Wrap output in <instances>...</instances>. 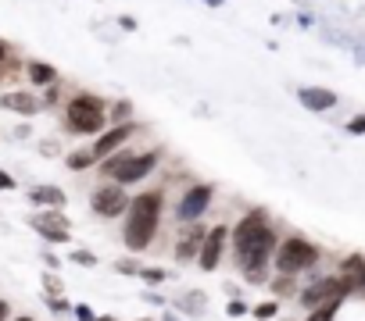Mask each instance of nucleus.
<instances>
[{"instance_id": "1", "label": "nucleus", "mask_w": 365, "mask_h": 321, "mask_svg": "<svg viewBox=\"0 0 365 321\" xmlns=\"http://www.w3.org/2000/svg\"><path fill=\"white\" fill-rule=\"evenodd\" d=\"M162 193L155 189V193H140V197L129 204V221H126V246L136 253V250H147L150 246V239H155V232H158V221H162Z\"/></svg>"}, {"instance_id": "2", "label": "nucleus", "mask_w": 365, "mask_h": 321, "mask_svg": "<svg viewBox=\"0 0 365 321\" xmlns=\"http://www.w3.org/2000/svg\"><path fill=\"white\" fill-rule=\"evenodd\" d=\"M158 165V154L155 150H147V154H108L104 157V179L118 182V186H129V182H140L143 175H150Z\"/></svg>"}, {"instance_id": "3", "label": "nucleus", "mask_w": 365, "mask_h": 321, "mask_svg": "<svg viewBox=\"0 0 365 321\" xmlns=\"http://www.w3.org/2000/svg\"><path fill=\"white\" fill-rule=\"evenodd\" d=\"M65 118H69V128H76V133H104V121H108V104L101 100V96L94 93H79L69 100L65 107Z\"/></svg>"}, {"instance_id": "4", "label": "nucleus", "mask_w": 365, "mask_h": 321, "mask_svg": "<svg viewBox=\"0 0 365 321\" xmlns=\"http://www.w3.org/2000/svg\"><path fill=\"white\" fill-rule=\"evenodd\" d=\"M315 257H319V250H315L308 239L290 236V239L280 243L276 253H272V261H276V271H280V275H297V271H304V268H312Z\"/></svg>"}, {"instance_id": "5", "label": "nucleus", "mask_w": 365, "mask_h": 321, "mask_svg": "<svg viewBox=\"0 0 365 321\" xmlns=\"http://www.w3.org/2000/svg\"><path fill=\"white\" fill-rule=\"evenodd\" d=\"M351 289H358L355 285V278L351 275H326V278H315L308 289H301V304L304 307H319V304H329V300H344Z\"/></svg>"}, {"instance_id": "6", "label": "nucleus", "mask_w": 365, "mask_h": 321, "mask_svg": "<svg viewBox=\"0 0 365 321\" xmlns=\"http://www.w3.org/2000/svg\"><path fill=\"white\" fill-rule=\"evenodd\" d=\"M276 253V232L272 229H265L248 250L240 253V261H243V271H248V282H262V268H265V261Z\"/></svg>"}, {"instance_id": "7", "label": "nucleus", "mask_w": 365, "mask_h": 321, "mask_svg": "<svg viewBox=\"0 0 365 321\" xmlns=\"http://www.w3.org/2000/svg\"><path fill=\"white\" fill-rule=\"evenodd\" d=\"M90 207H94L101 218H118V214H126V211H129V197L122 193L118 182H111V186H101V189L94 193Z\"/></svg>"}, {"instance_id": "8", "label": "nucleus", "mask_w": 365, "mask_h": 321, "mask_svg": "<svg viewBox=\"0 0 365 321\" xmlns=\"http://www.w3.org/2000/svg\"><path fill=\"white\" fill-rule=\"evenodd\" d=\"M226 239H229V232L222 229V225L208 229V236H204V243H201V253H197V264H201L204 271H215V268H219L222 250H226Z\"/></svg>"}, {"instance_id": "9", "label": "nucleus", "mask_w": 365, "mask_h": 321, "mask_svg": "<svg viewBox=\"0 0 365 321\" xmlns=\"http://www.w3.org/2000/svg\"><path fill=\"white\" fill-rule=\"evenodd\" d=\"M208 204H211V186H194V189H187L182 193V200H179V221H187V225H194L204 211H208Z\"/></svg>"}, {"instance_id": "10", "label": "nucleus", "mask_w": 365, "mask_h": 321, "mask_svg": "<svg viewBox=\"0 0 365 321\" xmlns=\"http://www.w3.org/2000/svg\"><path fill=\"white\" fill-rule=\"evenodd\" d=\"M269 229V221H265V211H251L248 218H240V225H236V232H233V243H236V253H243L248 250L262 232Z\"/></svg>"}, {"instance_id": "11", "label": "nucleus", "mask_w": 365, "mask_h": 321, "mask_svg": "<svg viewBox=\"0 0 365 321\" xmlns=\"http://www.w3.org/2000/svg\"><path fill=\"white\" fill-rule=\"evenodd\" d=\"M133 133H136V125H133V121H118V125H111L104 136H97V143H94V157H101V160H104L108 154H115L122 143H126Z\"/></svg>"}, {"instance_id": "12", "label": "nucleus", "mask_w": 365, "mask_h": 321, "mask_svg": "<svg viewBox=\"0 0 365 321\" xmlns=\"http://www.w3.org/2000/svg\"><path fill=\"white\" fill-rule=\"evenodd\" d=\"M33 229L40 236H47L50 243H65L69 239V218L61 211H47V214H36L33 218Z\"/></svg>"}, {"instance_id": "13", "label": "nucleus", "mask_w": 365, "mask_h": 321, "mask_svg": "<svg viewBox=\"0 0 365 321\" xmlns=\"http://www.w3.org/2000/svg\"><path fill=\"white\" fill-rule=\"evenodd\" d=\"M301 104L308 111H329V107H337V93L319 89V86H304L301 89Z\"/></svg>"}, {"instance_id": "14", "label": "nucleus", "mask_w": 365, "mask_h": 321, "mask_svg": "<svg viewBox=\"0 0 365 321\" xmlns=\"http://www.w3.org/2000/svg\"><path fill=\"white\" fill-rule=\"evenodd\" d=\"M0 107H8V111L29 118V114L40 111V100H36V96H29V93H4V96H0Z\"/></svg>"}, {"instance_id": "15", "label": "nucleus", "mask_w": 365, "mask_h": 321, "mask_svg": "<svg viewBox=\"0 0 365 321\" xmlns=\"http://www.w3.org/2000/svg\"><path fill=\"white\" fill-rule=\"evenodd\" d=\"M204 236H208V232H204L201 225L194 221V229H190L187 236H182V239H179V246H176V257H179V261H194V257L201 253V243H204Z\"/></svg>"}, {"instance_id": "16", "label": "nucleus", "mask_w": 365, "mask_h": 321, "mask_svg": "<svg viewBox=\"0 0 365 321\" xmlns=\"http://www.w3.org/2000/svg\"><path fill=\"white\" fill-rule=\"evenodd\" d=\"M29 200L43 204V207H61V204H65V193H61L57 186H36L33 193H29Z\"/></svg>"}, {"instance_id": "17", "label": "nucleus", "mask_w": 365, "mask_h": 321, "mask_svg": "<svg viewBox=\"0 0 365 321\" xmlns=\"http://www.w3.org/2000/svg\"><path fill=\"white\" fill-rule=\"evenodd\" d=\"M29 79H33L36 86H54L57 72L50 68V64H43V61H33V64H29Z\"/></svg>"}, {"instance_id": "18", "label": "nucleus", "mask_w": 365, "mask_h": 321, "mask_svg": "<svg viewBox=\"0 0 365 321\" xmlns=\"http://www.w3.org/2000/svg\"><path fill=\"white\" fill-rule=\"evenodd\" d=\"M90 165H94V150H76V154H69V168L72 172H86Z\"/></svg>"}, {"instance_id": "19", "label": "nucleus", "mask_w": 365, "mask_h": 321, "mask_svg": "<svg viewBox=\"0 0 365 321\" xmlns=\"http://www.w3.org/2000/svg\"><path fill=\"white\" fill-rule=\"evenodd\" d=\"M344 300H329V304H319L312 314H308V321H333V314H337V307H341Z\"/></svg>"}, {"instance_id": "20", "label": "nucleus", "mask_w": 365, "mask_h": 321, "mask_svg": "<svg viewBox=\"0 0 365 321\" xmlns=\"http://www.w3.org/2000/svg\"><path fill=\"white\" fill-rule=\"evenodd\" d=\"M140 275H143V282H147V285H162V282L169 278V271H165V268H140Z\"/></svg>"}, {"instance_id": "21", "label": "nucleus", "mask_w": 365, "mask_h": 321, "mask_svg": "<svg viewBox=\"0 0 365 321\" xmlns=\"http://www.w3.org/2000/svg\"><path fill=\"white\" fill-rule=\"evenodd\" d=\"M276 311H280V304H258V307H255V318H258V321H269Z\"/></svg>"}, {"instance_id": "22", "label": "nucleus", "mask_w": 365, "mask_h": 321, "mask_svg": "<svg viewBox=\"0 0 365 321\" xmlns=\"http://www.w3.org/2000/svg\"><path fill=\"white\" fill-rule=\"evenodd\" d=\"M72 261H76V264H97V257H94V253H83V250H76V253H72Z\"/></svg>"}, {"instance_id": "23", "label": "nucleus", "mask_w": 365, "mask_h": 321, "mask_svg": "<svg viewBox=\"0 0 365 321\" xmlns=\"http://www.w3.org/2000/svg\"><path fill=\"white\" fill-rule=\"evenodd\" d=\"M115 268H118L122 275H140V268H136V261H118Z\"/></svg>"}, {"instance_id": "24", "label": "nucleus", "mask_w": 365, "mask_h": 321, "mask_svg": "<svg viewBox=\"0 0 365 321\" xmlns=\"http://www.w3.org/2000/svg\"><path fill=\"white\" fill-rule=\"evenodd\" d=\"M76 318H79V321H97V318H94V311H90L86 304H79V307H76Z\"/></svg>"}, {"instance_id": "25", "label": "nucleus", "mask_w": 365, "mask_h": 321, "mask_svg": "<svg viewBox=\"0 0 365 321\" xmlns=\"http://www.w3.org/2000/svg\"><path fill=\"white\" fill-rule=\"evenodd\" d=\"M8 61H11V50H8V43H0V75H4Z\"/></svg>"}, {"instance_id": "26", "label": "nucleus", "mask_w": 365, "mask_h": 321, "mask_svg": "<svg viewBox=\"0 0 365 321\" xmlns=\"http://www.w3.org/2000/svg\"><path fill=\"white\" fill-rule=\"evenodd\" d=\"M348 128H351V133H365V114L351 118V121H348Z\"/></svg>"}, {"instance_id": "27", "label": "nucleus", "mask_w": 365, "mask_h": 321, "mask_svg": "<svg viewBox=\"0 0 365 321\" xmlns=\"http://www.w3.org/2000/svg\"><path fill=\"white\" fill-rule=\"evenodd\" d=\"M229 314H233V318H243V314H248V304L233 300V304H229Z\"/></svg>"}, {"instance_id": "28", "label": "nucleus", "mask_w": 365, "mask_h": 321, "mask_svg": "<svg viewBox=\"0 0 365 321\" xmlns=\"http://www.w3.org/2000/svg\"><path fill=\"white\" fill-rule=\"evenodd\" d=\"M115 118H118V121H129V104H118V107H115Z\"/></svg>"}, {"instance_id": "29", "label": "nucleus", "mask_w": 365, "mask_h": 321, "mask_svg": "<svg viewBox=\"0 0 365 321\" xmlns=\"http://www.w3.org/2000/svg\"><path fill=\"white\" fill-rule=\"evenodd\" d=\"M272 289H276V293H287V289H290V278H276V282H272Z\"/></svg>"}, {"instance_id": "30", "label": "nucleus", "mask_w": 365, "mask_h": 321, "mask_svg": "<svg viewBox=\"0 0 365 321\" xmlns=\"http://www.w3.org/2000/svg\"><path fill=\"white\" fill-rule=\"evenodd\" d=\"M0 189H15V179H11V175H4V172H0Z\"/></svg>"}, {"instance_id": "31", "label": "nucleus", "mask_w": 365, "mask_h": 321, "mask_svg": "<svg viewBox=\"0 0 365 321\" xmlns=\"http://www.w3.org/2000/svg\"><path fill=\"white\" fill-rule=\"evenodd\" d=\"M50 311H69V304H65V300H57V297H54V300H50Z\"/></svg>"}, {"instance_id": "32", "label": "nucleus", "mask_w": 365, "mask_h": 321, "mask_svg": "<svg viewBox=\"0 0 365 321\" xmlns=\"http://www.w3.org/2000/svg\"><path fill=\"white\" fill-rule=\"evenodd\" d=\"M355 285H362V289H365V268H362V271L355 275Z\"/></svg>"}, {"instance_id": "33", "label": "nucleus", "mask_w": 365, "mask_h": 321, "mask_svg": "<svg viewBox=\"0 0 365 321\" xmlns=\"http://www.w3.org/2000/svg\"><path fill=\"white\" fill-rule=\"evenodd\" d=\"M4 318H8V304H4V300H0V321H4Z\"/></svg>"}, {"instance_id": "34", "label": "nucleus", "mask_w": 365, "mask_h": 321, "mask_svg": "<svg viewBox=\"0 0 365 321\" xmlns=\"http://www.w3.org/2000/svg\"><path fill=\"white\" fill-rule=\"evenodd\" d=\"M97 321H118V318H108V314H104V318H97Z\"/></svg>"}, {"instance_id": "35", "label": "nucleus", "mask_w": 365, "mask_h": 321, "mask_svg": "<svg viewBox=\"0 0 365 321\" xmlns=\"http://www.w3.org/2000/svg\"><path fill=\"white\" fill-rule=\"evenodd\" d=\"M15 321H33V318H15Z\"/></svg>"}, {"instance_id": "36", "label": "nucleus", "mask_w": 365, "mask_h": 321, "mask_svg": "<svg viewBox=\"0 0 365 321\" xmlns=\"http://www.w3.org/2000/svg\"><path fill=\"white\" fill-rule=\"evenodd\" d=\"M165 321H176V318H165Z\"/></svg>"}, {"instance_id": "37", "label": "nucleus", "mask_w": 365, "mask_h": 321, "mask_svg": "<svg viewBox=\"0 0 365 321\" xmlns=\"http://www.w3.org/2000/svg\"><path fill=\"white\" fill-rule=\"evenodd\" d=\"M140 321H150V318H140Z\"/></svg>"}, {"instance_id": "38", "label": "nucleus", "mask_w": 365, "mask_h": 321, "mask_svg": "<svg viewBox=\"0 0 365 321\" xmlns=\"http://www.w3.org/2000/svg\"><path fill=\"white\" fill-rule=\"evenodd\" d=\"M255 321H258V318H255Z\"/></svg>"}]
</instances>
